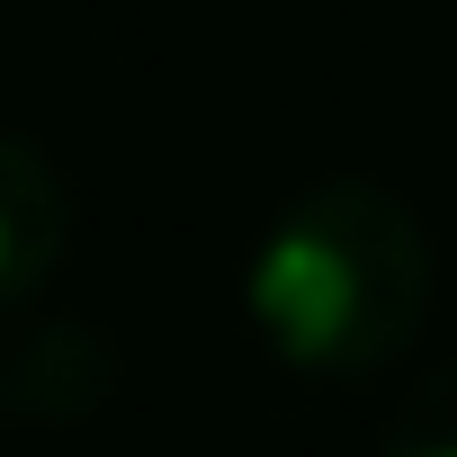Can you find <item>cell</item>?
<instances>
[{
    "instance_id": "cell-3",
    "label": "cell",
    "mask_w": 457,
    "mask_h": 457,
    "mask_svg": "<svg viewBox=\"0 0 457 457\" xmlns=\"http://www.w3.org/2000/svg\"><path fill=\"white\" fill-rule=\"evenodd\" d=\"M386 457H457V359H439V368L412 386V403L395 412Z\"/></svg>"
},
{
    "instance_id": "cell-1",
    "label": "cell",
    "mask_w": 457,
    "mask_h": 457,
    "mask_svg": "<svg viewBox=\"0 0 457 457\" xmlns=\"http://www.w3.org/2000/svg\"><path fill=\"white\" fill-rule=\"evenodd\" d=\"M430 278V224L403 188L314 179L270 215L243 270V305L296 377H377L412 350Z\"/></svg>"
},
{
    "instance_id": "cell-2",
    "label": "cell",
    "mask_w": 457,
    "mask_h": 457,
    "mask_svg": "<svg viewBox=\"0 0 457 457\" xmlns=\"http://www.w3.org/2000/svg\"><path fill=\"white\" fill-rule=\"evenodd\" d=\"M72 252V179L46 144L0 126V305H28Z\"/></svg>"
}]
</instances>
